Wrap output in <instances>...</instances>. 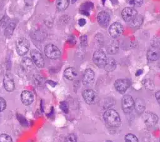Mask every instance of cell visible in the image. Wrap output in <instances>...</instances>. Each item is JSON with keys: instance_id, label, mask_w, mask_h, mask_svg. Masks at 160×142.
<instances>
[{"instance_id": "cell-32", "label": "cell", "mask_w": 160, "mask_h": 142, "mask_svg": "<svg viewBox=\"0 0 160 142\" xmlns=\"http://www.w3.org/2000/svg\"><path fill=\"white\" fill-rule=\"evenodd\" d=\"M6 107V101L3 98L0 97V112L4 111Z\"/></svg>"}, {"instance_id": "cell-8", "label": "cell", "mask_w": 160, "mask_h": 142, "mask_svg": "<svg viewBox=\"0 0 160 142\" xmlns=\"http://www.w3.org/2000/svg\"><path fill=\"white\" fill-rule=\"evenodd\" d=\"M130 86V81L128 79H118L114 83V87L117 91L124 93Z\"/></svg>"}, {"instance_id": "cell-7", "label": "cell", "mask_w": 160, "mask_h": 142, "mask_svg": "<svg viewBox=\"0 0 160 142\" xmlns=\"http://www.w3.org/2000/svg\"><path fill=\"white\" fill-rule=\"evenodd\" d=\"M31 57L33 63L39 68H43L44 66V59L41 53L37 49H32L31 51Z\"/></svg>"}, {"instance_id": "cell-6", "label": "cell", "mask_w": 160, "mask_h": 142, "mask_svg": "<svg viewBox=\"0 0 160 142\" xmlns=\"http://www.w3.org/2000/svg\"><path fill=\"white\" fill-rule=\"evenodd\" d=\"M138 15V11L132 7H126L121 12L122 19L127 23L132 22Z\"/></svg>"}, {"instance_id": "cell-23", "label": "cell", "mask_w": 160, "mask_h": 142, "mask_svg": "<svg viewBox=\"0 0 160 142\" xmlns=\"http://www.w3.org/2000/svg\"><path fill=\"white\" fill-rule=\"evenodd\" d=\"M82 9H80V12L81 13H82V14L84 15H86V16H89V10L92 9V8L93 7V4L91 3H86L84 4H83V5L82 6Z\"/></svg>"}, {"instance_id": "cell-35", "label": "cell", "mask_w": 160, "mask_h": 142, "mask_svg": "<svg viewBox=\"0 0 160 142\" xmlns=\"http://www.w3.org/2000/svg\"><path fill=\"white\" fill-rule=\"evenodd\" d=\"M143 71L142 69H138L136 73V76H139L142 73Z\"/></svg>"}, {"instance_id": "cell-13", "label": "cell", "mask_w": 160, "mask_h": 142, "mask_svg": "<svg viewBox=\"0 0 160 142\" xmlns=\"http://www.w3.org/2000/svg\"><path fill=\"white\" fill-rule=\"evenodd\" d=\"M97 20L101 27L107 28L110 22V16L107 12L102 11L98 13Z\"/></svg>"}, {"instance_id": "cell-3", "label": "cell", "mask_w": 160, "mask_h": 142, "mask_svg": "<svg viewBox=\"0 0 160 142\" xmlns=\"http://www.w3.org/2000/svg\"><path fill=\"white\" fill-rule=\"evenodd\" d=\"M45 55L49 59H56L60 57L61 51L59 49L53 44H47L44 49Z\"/></svg>"}, {"instance_id": "cell-31", "label": "cell", "mask_w": 160, "mask_h": 142, "mask_svg": "<svg viewBox=\"0 0 160 142\" xmlns=\"http://www.w3.org/2000/svg\"><path fill=\"white\" fill-rule=\"evenodd\" d=\"M144 86H146V88L150 89V90H152L154 89V84H153V82H152L151 80L149 79H146L145 80V82L144 83Z\"/></svg>"}, {"instance_id": "cell-10", "label": "cell", "mask_w": 160, "mask_h": 142, "mask_svg": "<svg viewBox=\"0 0 160 142\" xmlns=\"http://www.w3.org/2000/svg\"><path fill=\"white\" fill-rule=\"evenodd\" d=\"M124 28L122 25L118 22L113 23L109 28V33L111 37L116 38L119 37L123 32Z\"/></svg>"}, {"instance_id": "cell-25", "label": "cell", "mask_w": 160, "mask_h": 142, "mask_svg": "<svg viewBox=\"0 0 160 142\" xmlns=\"http://www.w3.org/2000/svg\"><path fill=\"white\" fill-rule=\"evenodd\" d=\"M15 27H16V24L13 23H10L8 24V26L5 29L6 35V36L8 35L9 36H11Z\"/></svg>"}, {"instance_id": "cell-4", "label": "cell", "mask_w": 160, "mask_h": 142, "mask_svg": "<svg viewBox=\"0 0 160 142\" xmlns=\"http://www.w3.org/2000/svg\"><path fill=\"white\" fill-rule=\"evenodd\" d=\"M107 56L105 54V53L101 50V49H98L96 50L92 56V61L94 63L98 66L99 68H104L106 60H107Z\"/></svg>"}, {"instance_id": "cell-20", "label": "cell", "mask_w": 160, "mask_h": 142, "mask_svg": "<svg viewBox=\"0 0 160 142\" xmlns=\"http://www.w3.org/2000/svg\"><path fill=\"white\" fill-rule=\"evenodd\" d=\"M134 109L139 114L144 113L145 109V103L141 99H136L134 101Z\"/></svg>"}, {"instance_id": "cell-12", "label": "cell", "mask_w": 160, "mask_h": 142, "mask_svg": "<svg viewBox=\"0 0 160 142\" xmlns=\"http://www.w3.org/2000/svg\"><path fill=\"white\" fill-rule=\"evenodd\" d=\"M82 97L86 101V103L88 104H92L95 103L97 98L96 93L94 91L91 89H87L82 91Z\"/></svg>"}, {"instance_id": "cell-11", "label": "cell", "mask_w": 160, "mask_h": 142, "mask_svg": "<svg viewBox=\"0 0 160 142\" xmlns=\"http://www.w3.org/2000/svg\"><path fill=\"white\" fill-rule=\"evenodd\" d=\"M160 58V48L157 46H152L147 51V58L150 61H155Z\"/></svg>"}, {"instance_id": "cell-39", "label": "cell", "mask_w": 160, "mask_h": 142, "mask_svg": "<svg viewBox=\"0 0 160 142\" xmlns=\"http://www.w3.org/2000/svg\"><path fill=\"white\" fill-rule=\"evenodd\" d=\"M159 142H160V141H159Z\"/></svg>"}, {"instance_id": "cell-27", "label": "cell", "mask_w": 160, "mask_h": 142, "mask_svg": "<svg viewBox=\"0 0 160 142\" xmlns=\"http://www.w3.org/2000/svg\"><path fill=\"white\" fill-rule=\"evenodd\" d=\"M0 142H13L11 136L2 133L0 134Z\"/></svg>"}, {"instance_id": "cell-22", "label": "cell", "mask_w": 160, "mask_h": 142, "mask_svg": "<svg viewBox=\"0 0 160 142\" xmlns=\"http://www.w3.org/2000/svg\"><path fill=\"white\" fill-rule=\"evenodd\" d=\"M70 0H56V8L59 11H62L66 10L69 6Z\"/></svg>"}, {"instance_id": "cell-37", "label": "cell", "mask_w": 160, "mask_h": 142, "mask_svg": "<svg viewBox=\"0 0 160 142\" xmlns=\"http://www.w3.org/2000/svg\"><path fill=\"white\" fill-rule=\"evenodd\" d=\"M158 66H159V67L160 68V59H159V63H158Z\"/></svg>"}, {"instance_id": "cell-21", "label": "cell", "mask_w": 160, "mask_h": 142, "mask_svg": "<svg viewBox=\"0 0 160 142\" xmlns=\"http://www.w3.org/2000/svg\"><path fill=\"white\" fill-rule=\"evenodd\" d=\"M119 49V43L116 40L112 41L107 48V51L109 54H115L118 51Z\"/></svg>"}, {"instance_id": "cell-19", "label": "cell", "mask_w": 160, "mask_h": 142, "mask_svg": "<svg viewBox=\"0 0 160 142\" xmlns=\"http://www.w3.org/2000/svg\"><path fill=\"white\" fill-rule=\"evenodd\" d=\"M116 68V62L115 59L112 58H107L106 64L104 66V68L106 71L111 72L114 71Z\"/></svg>"}, {"instance_id": "cell-34", "label": "cell", "mask_w": 160, "mask_h": 142, "mask_svg": "<svg viewBox=\"0 0 160 142\" xmlns=\"http://www.w3.org/2000/svg\"><path fill=\"white\" fill-rule=\"evenodd\" d=\"M155 97H156V100H157L158 104H159V106H160V90L158 91H157V92L156 93V94H155Z\"/></svg>"}, {"instance_id": "cell-16", "label": "cell", "mask_w": 160, "mask_h": 142, "mask_svg": "<svg viewBox=\"0 0 160 142\" xmlns=\"http://www.w3.org/2000/svg\"><path fill=\"white\" fill-rule=\"evenodd\" d=\"M21 100L24 105H29L34 101V95L29 91H22L21 94Z\"/></svg>"}, {"instance_id": "cell-1", "label": "cell", "mask_w": 160, "mask_h": 142, "mask_svg": "<svg viewBox=\"0 0 160 142\" xmlns=\"http://www.w3.org/2000/svg\"><path fill=\"white\" fill-rule=\"evenodd\" d=\"M103 118L106 123L111 127H118L121 124L120 116L113 109L106 110L103 114Z\"/></svg>"}, {"instance_id": "cell-9", "label": "cell", "mask_w": 160, "mask_h": 142, "mask_svg": "<svg viewBox=\"0 0 160 142\" xmlns=\"http://www.w3.org/2000/svg\"><path fill=\"white\" fill-rule=\"evenodd\" d=\"M143 119L144 123L149 126L156 125L158 122V116L154 113L147 111L143 113Z\"/></svg>"}, {"instance_id": "cell-17", "label": "cell", "mask_w": 160, "mask_h": 142, "mask_svg": "<svg viewBox=\"0 0 160 142\" xmlns=\"http://www.w3.org/2000/svg\"><path fill=\"white\" fill-rule=\"evenodd\" d=\"M21 66L24 71H29L33 68V61L28 57H24L21 61Z\"/></svg>"}, {"instance_id": "cell-26", "label": "cell", "mask_w": 160, "mask_h": 142, "mask_svg": "<svg viewBox=\"0 0 160 142\" xmlns=\"http://www.w3.org/2000/svg\"><path fill=\"white\" fill-rule=\"evenodd\" d=\"M142 21L143 20H142V17L138 15L134 18V19L132 22H131V23L132 26H134V27H138V26H139L142 24Z\"/></svg>"}, {"instance_id": "cell-2", "label": "cell", "mask_w": 160, "mask_h": 142, "mask_svg": "<svg viewBox=\"0 0 160 142\" xmlns=\"http://www.w3.org/2000/svg\"><path fill=\"white\" fill-rule=\"evenodd\" d=\"M16 49L19 56L24 55L29 49V41L24 38H18L16 41Z\"/></svg>"}, {"instance_id": "cell-15", "label": "cell", "mask_w": 160, "mask_h": 142, "mask_svg": "<svg viewBox=\"0 0 160 142\" xmlns=\"http://www.w3.org/2000/svg\"><path fill=\"white\" fill-rule=\"evenodd\" d=\"M94 72L90 68H88L84 71L82 76V83L84 86L90 85L94 79Z\"/></svg>"}, {"instance_id": "cell-29", "label": "cell", "mask_w": 160, "mask_h": 142, "mask_svg": "<svg viewBox=\"0 0 160 142\" xmlns=\"http://www.w3.org/2000/svg\"><path fill=\"white\" fill-rule=\"evenodd\" d=\"M60 109L66 114L68 113L69 112V105L66 101H62L59 104Z\"/></svg>"}, {"instance_id": "cell-36", "label": "cell", "mask_w": 160, "mask_h": 142, "mask_svg": "<svg viewBox=\"0 0 160 142\" xmlns=\"http://www.w3.org/2000/svg\"><path fill=\"white\" fill-rule=\"evenodd\" d=\"M78 0H71V3H75Z\"/></svg>"}, {"instance_id": "cell-24", "label": "cell", "mask_w": 160, "mask_h": 142, "mask_svg": "<svg viewBox=\"0 0 160 142\" xmlns=\"http://www.w3.org/2000/svg\"><path fill=\"white\" fill-rule=\"evenodd\" d=\"M124 140L126 142H139L137 136L131 133L127 134L124 137Z\"/></svg>"}, {"instance_id": "cell-28", "label": "cell", "mask_w": 160, "mask_h": 142, "mask_svg": "<svg viewBox=\"0 0 160 142\" xmlns=\"http://www.w3.org/2000/svg\"><path fill=\"white\" fill-rule=\"evenodd\" d=\"M127 2L129 4L134 6V7H139L143 3V0H127Z\"/></svg>"}, {"instance_id": "cell-33", "label": "cell", "mask_w": 160, "mask_h": 142, "mask_svg": "<svg viewBox=\"0 0 160 142\" xmlns=\"http://www.w3.org/2000/svg\"><path fill=\"white\" fill-rule=\"evenodd\" d=\"M86 23V21L84 18H81L78 20V24L80 26H84Z\"/></svg>"}, {"instance_id": "cell-30", "label": "cell", "mask_w": 160, "mask_h": 142, "mask_svg": "<svg viewBox=\"0 0 160 142\" xmlns=\"http://www.w3.org/2000/svg\"><path fill=\"white\" fill-rule=\"evenodd\" d=\"M64 142H77V137L73 133L69 134L65 138Z\"/></svg>"}, {"instance_id": "cell-5", "label": "cell", "mask_w": 160, "mask_h": 142, "mask_svg": "<svg viewBox=\"0 0 160 142\" xmlns=\"http://www.w3.org/2000/svg\"><path fill=\"white\" fill-rule=\"evenodd\" d=\"M122 109L126 113H131L134 108V101L130 95H124L121 100Z\"/></svg>"}, {"instance_id": "cell-38", "label": "cell", "mask_w": 160, "mask_h": 142, "mask_svg": "<svg viewBox=\"0 0 160 142\" xmlns=\"http://www.w3.org/2000/svg\"><path fill=\"white\" fill-rule=\"evenodd\" d=\"M106 142H113V141H111V140H108V141H106Z\"/></svg>"}, {"instance_id": "cell-18", "label": "cell", "mask_w": 160, "mask_h": 142, "mask_svg": "<svg viewBox=\"0 0 160 142\" xmlns=\"http://www.w3.org/2000/svg\"><path fill=\"white\" fill-rule=\"evenodd\" d=\"M78 75V73L75 68L69 67L66 68L64 71V76L69 80H73Z\"/></svg>"}, {"instance_id": "cell-14", "label": "cell", "mask_w": 160, "mask_h": 142, "mask_svg": "<svg viewBox=\"0 0 160 142\" xmlns=\"http://www.w3.org/2000/svg\"><path fill=\"white\" fill-rule=\"evenodd\" d=\"M3 84L5 89L7 91L11 92L14 89L15 84H14V79L11 74L8 73L5 74L3 79Z\"/></svg>"}]
</instances>
